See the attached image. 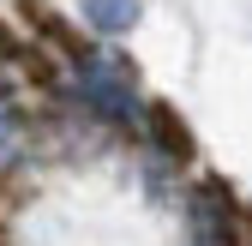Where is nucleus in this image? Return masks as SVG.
Segmentation results:
<instances>
[{
    "label": "nucleus",
    "mask_w": 252,
    "mask_h": 246,
    "mask_svg": "<svg viewBox=\"0 0 252 246\" xmlns=\"http://www.w3.org/2000/svg\"><path fill=\"white\" fill-rule=\"evenodd\" d=\"M6 96H12V78H6V72H0V108H6Z\"/></svg>",
    "instance_id": "obj_5"
},
{
    "label": "nucleus",
    "mask_w": 252,
    "mask_h": 246,
    "mask_svg": "<svg viewBox=\"0 0 252 246\" xmlns=\"http://www.w3.org/2000/svg\"><path fill=\"white\" fill-rule=\"evenodd\" d=\"M150 126H156V138H162L168 144V156H192V132H186L180 126V120H174V108H162V102H150Z\"/></svg>",
    "instance_id": "obj_2"
},
{
    "label": "nucleus",
    "mask_w": 252,
    "mask_h": 246,
    "mask_svg": "<svg viewBox=\"0 0 252 246\" xmlns=\"http://www.w3.org/2000/svg\"><path fill=\"white\" fill-rule=\"evenodd\" d=\"M132 0H84V24H96V30H126L132 24Z\"/></svg>",
    "instance_id": "obj_3"
},
{
    "label": "nucleus",
    "mask_w": 252,
    "mask_h": 246,
    "mask_svg": "<svg viewBox=\"0 0 252 246\" xmlns=\"http://www.w3.org/2000/svg\"><path fill=\"white\" fill-rule=\"evenodd\" d=\"M18 12H24V24H30V30H42V36H48L54 48H66V54L90 60V54H84V42H78V30H72L66 18H60V12L48 6V0H18Z\"/></svg>",
    "instance_id": "obj_1"
},
{
    "label": "nucleus",
    "mask_w": 252,
    "mask_h": 246,
    "mask_svg": "<svg viewBox=\"0 0 252 246\" xmlns=\"http://www.w3.org/2000/svg\"><path fill=\"white\" fill-rule=\"evenodd\" d=\"M18 126H24V120H18L12 108H0V156H12V144H18Z\"/></svg>",
    "instance_id": "obj_4"
}]
</instances>
